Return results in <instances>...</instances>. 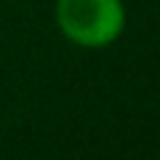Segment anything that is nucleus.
I'll return each mask as SVG.
<instances>
[{
  "mask_svg": "<svg viewBox=\"0 0 160 160\" xmlns=\"http://www.w3.org/2000/svg\"><path fill=\"white\" fill-rule=\"evenodd\" d=\"M53 24L75 48L104 51L123 38L128 8L123 0H56Z\"/></svg>",
  "mask_w": 160,
  "mask_h": 160,
  "instance_id": "nucleus-1",
  "label": "nucleus"
}]
</instances>
